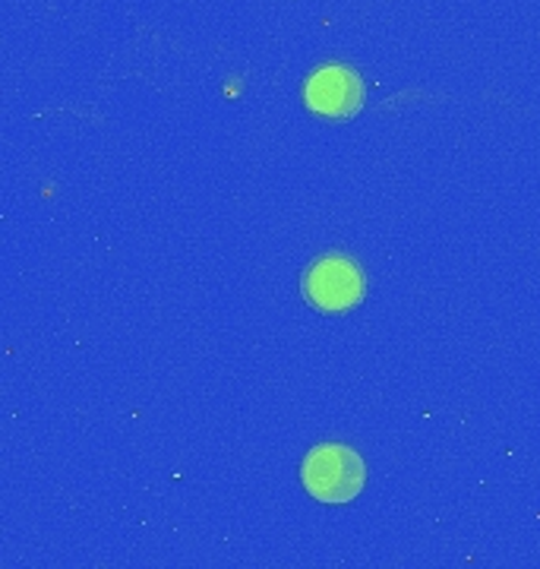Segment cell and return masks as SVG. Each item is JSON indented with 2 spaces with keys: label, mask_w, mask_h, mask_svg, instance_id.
Here are the masks:
<instances>
[{
  "label": "cell",
  "mask_w": 540,
  "mask_h": 569,
  "mask_svg": "<svg viewBox=\"0 0 540 569\" xmlns=\"http://www.w3.org/2000/svg\"><path fill=\"white\" fill-rule=\"evenodd\" d=\"M300 478H303V488L322 503H348L363 490L367 468L354 449L341 447V443H322L307 452Z\"/></svg>",
  "instance_id": "cell-1"
},
{
  "label": "cell",
  "mask_w": 540,
  "mask_h": 569,
  "mask_svg": "<svg viewBox=\"0 0 540 569\" xmlns=\"http://www.w3.org/2000/svg\"><path fill=\"white\" fill-rule=\"evenodd\" d=\"M363 272L354 260L329 253L303 272V298L322 313H344L363 301Z\"/></svg>",
  "instance_id": "cell-2"
},
{
  "label": "cell",
  "mask_w": 540,
  "mask_h": 569,
  "mask_svg": "<svg viewBox=\"0 0 540 569\" xmlns=\"http://www.w3.org/2000/svg\"><path fill=\"white\" fill-rule=\"evenodd\" d=\"M363 96H367V89H363L358 70H351L344 63H326L303 86L307 108L322 118H332V121L354 118L363 108Z\"/></svg>",
  "instance_id": "cell-3"
}]
</instances>
